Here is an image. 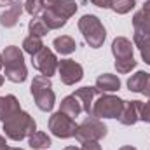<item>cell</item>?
<instances>
[{"mask_svg":"<svg viewBox=\"0 0 150 150\" xmlns=\"http://www.w3.org/2000/svg\"><path fill=\"white\" fill-rule=\"evenodd\" d=\"M4 131L11 140H23L25 136H32L35 133V120L25 112H16L12 117H9L4 124Z\"/></svg>","mask_w":150,"mask_h":150,"instance_id":"6da1fadb","label":"cell"},{"mask_svg":"<svg viewBox=\"0 0 150 150\" xmlns=\"http://www.w3.org/2000/svg\"><path fill=\"white\" fill-rule=\"evenodd\" d=\"M4 67L5 77L12 82H23L26 79V67L23 63V54L18 47L11 45L4 51Z\"/></svg>","mask_w":150,"mask_h":150,"instance_id":"7a4b0ae2","label":"cell"},{"mask_svg":"<svg viewBox=\"0 0 150 150\" xmlns=\"http://www.w3.org/2000/svg\"><path fill=\"white\" fill-rule=\"evenodd\" d=\"M79 28H80L84 38H86V42H87L91 47L98 49V47L105 42V37H107L105 28H103V25L100 23V19H98L96 16H93V14L82 16L80 21H79Z\"/></svg>","mask_w":150,"mask_h":150,"instance_id":"3957f363","label":"cell"},{"mask_svg":"<svg viewBox=\"0 0 150 150\" xmlns=\"http://www.w3.org/2000/svg\"><path fill=\"white\" fill-rule=\"evenodd\" d=\"M32 94L40 110L47 112L54 107V93L51 91V80L45 75H38L32 82Z\"/></svg>","mask_w":150,"mask_h":150,"instance_id":"277c9868","label":"cell"},{"mask_svg":"<svg viewBox=\"0 0 150 150\" xmlns=\"http://www.w3.org/2000/svg\"><path fill=\"white\" fill-rule=\"evenodd\" d=\"M105 134H107V127L96 117L87 119L84 124L77 126V131H75V138L79 142H82V143H86V142H98Z\"/></svg>","mask_w":150,"mask_h":150,"instance_id":"5b68a950","label":"cell"},{"mask_svg":"<svg viewBox=\"0 0 150 150\" xmlns=\"http://www.w3.org/2000/svg\"><path fill=\"white\" fill-rule=\"evenodd\" d=\"M124 101L115 98V96H101L94 105H93V117H107L115 119L122 112Z\"/></svg>","mask_w":150,"mask_h":150,"instance_id":"8992f818","label":"cell"},{"mask_svg":"<svg viewBox=\"0 0 150 150\" xmlns=\"http://www.w3.org/2000/svg\"><path fill=\"white\" fill-rule=\"evenodd\" d=\"M49 127H51V131H52L58 138H70V136H75V131H77V126H75L74 119L68 117L67 113H63L61 110L51 117Z\"/></svg>","mask_w":150,"mask_h":150,"instance_id":"52a82bcc","label":"cell"},{"mask_svg":"<svg viewBox=\"0 0 150 150\" xmlns=\"http://www.w3.org/2000/svg\"><path fill=\"white\" fill-rule=\"evenodd\" d=\"M33 67H35L42 75L49 77V75L54 74V70H56V67H58L56 56H54L47 47H42L37 54H33Z\"/></svg>","mask_w":150,"mask_h":150,"instance_id":"ba28073f","label":"cell"},{"mask_svg":"<svg viewBox=\"0 0 150 150\" xmlns=\"http://www.w3.org/2000/svg\"><path fill=\"white\" fill-rule=\"evenodd\" d=\"M58 68H59V77H61L63 84L70 86L82 79V67L72 59H61L58 63Z\"/></svg>","mask_w":150,"mask_h":150,"instance_id":"9c48e42d","label":"cell"},{"mask_svg":"<svg viewBox=\"0 0 150 150\" xmlns=\"http://www.w3.org/2000/svg\"><path fill=\"white\" fill-rule=\"evenodd\" d=\"M44 7L58 12L65 19H68L77 11V4H75L74 0H44Z\"/></svg>","mask_w":150,"mask_h":150,"instance_id":"30bf717a","label":"cell"},{"mask_svg":"<svg viewBox=\"0 0 150 150\" xmlns=\"http://www.w3.org/2000/svg\"><path fill=\"white\" fill-rule=\"evenodd\" d=\"M140 108H142V101H124L119 120L126 126H133L140 119Z\"/></svg>","mask_w":150,"mask_h":150,"instance_id":"8fae6325","label":"cell"},{"mask_svg":"<svg viewBox=\"0 0 150 150\" xmlns=\"http://www.w3.org/2000/svg\"><path fill=\"white\" fill-rule=\"evenodd\" d=\"M101 91L98 89V87H82V89H79V91H75V98L80 101V105H82V108L86 110V112L89 113V117H93V100H94V96L96 94H100Z\"/></svg>","mask_w":150,"mask_h":150,"instance_id":"7c38bea8","label":"cell"},{"mask_svg":"<svg viewBox=\"0 0 150 150\" xmlns=\"http://www.w3.org/2000/svg\"><path fill=\"white\" fill-rule=\"evenodd\" d=\"M134 28H136V35L145 37L150 40V9H142L138 14H134Z\"/></svg>","mask_w":150,"mask_h":150,"instance_id":"4fadbf2b","label":"cell"},{"mask_svg":"<svg viewBox=\"0 0 150 150\" xmlns=\"http://www.w3.org/2000/svg\"><path fill=\"white\" fill-rule=\"evenodd\" d=\"M112 52L117 59H124V58H131L133 56V44L124 37H119L113 40L112 44Z\"/></svg>","mask_w":150,"mask_h":150,"instance_id":"5bb4252c","label":"cell"},{"mask_svg":"<svg viewBox=\"0 0 150 150\" xmlns=\"http://www.w3.org/2000/svg\"><path fill=\"white\" fill-rule=\"evenodd\" d=\"M16 112H19V103L14 96H4L0 98V120H7Z\"/></svg>","mask_w":150,"mask_h":150,"instance_id":"9a60e30c","label":"cell"},{"mask_svg":"<svg viewBox=\"0 0 150 150\" xmlns=\"http://www.w3.org/2000/svg\"><path fill=\"white\" fill-rule=\"evenodd\" d=\"M21 5H23V4H19V2L11 4V7H9L4 14H0V23H2L4 26H7V28L14 26V25L18 23V19H19L21 11H23V7H21Z\"/></svg>","mask_w":150,"mask_h":150,"instance_id":"2e32d148","label":"cell"},{"mask_svg":"<svg viewBox=\"0 0 150 150\" xmlns=\"http://www.w3.org/2000/svg\"><path fill=\"white\" fill-rule=\"evenodd\" d=\"M96 87L100 89V91H117L119 87H120V80H119V77H115L112 74H103L98 77V80H96Z\"/></svg>","mask_w":150,"mask_h":150,"instance_id":"e0dca14e","label":"cell"},{"mask_svg":"<svg viewBox=\"0 0 150 150\" xmlns=\"http://www.w3.org/2000/svg\"><path fill=\"white\" fill-rule=\"evenodd\" d=\"M80 110H82V105H80V101L75 98L74 94L72 96H68V98H65L63 101H61V112L67 113L68 117H77L79 113H80Z\"/></svg>","mask_w":150,"mask_h":150,"instance_id":"ac0fdd59","label":"cell"},{"mask_svg":"<svg viewBox=\"0 0 150 150\" xmlns=\"http://www.w3.org/2000/svg\"><path fill=\"white\" fill-rule=\"evenodd\" d=\"M44 23H45V26L51 30V28H59V26H63L65 23H67V19L65 18H61L58 12H54V11H51V9H45V12L42 14V18H40Z\"/></svg>","mask_w":150,"mask_h":150,"instance_id":"d6986e66","label":"cell"},{"mask_svg":"<svg viewBox=\"0 0 150 150\" xmlns=\"http://www.w3.org/2000/svg\"><path fill=\"white\" fill-rule=\"evenodd\" d=\"M54 47H56V51L58 52H61V54H70V52H74L75 47H77V44H75V40L72 37H58L54 38Z\"/></svg>","mask_w":150,"mask_h":150,"instance_id":"ffe728a7","label":"cell"},{"mask_svg":"<svg viewBox=\"0 0 150 150\" xmlns=\"http://www.w3.org/2000/svg\"><path fill=\"white\" fill-rule=\"evenodd\" d=\"M51 145V140L45 133L42 131H35L32 136H30V147L32 149H47Z\"/></svg>","mask_w":150,"mask_h":150,"instance_id":"44dd1931","label":"cell"},{"mask_svg":"<svg viewBox=\"0 0 150 150\" xmlns=\"http://www.w3.org/2000/svg\"><path fill=\"white\" fill-rule=\"evenodd\" d=\"M23 47H25V51H26V52H30V54L33 56V54H37L38 51L44 47V44H42L40 37L30 35L28 38H25V42H23Z\"/></svg>","mask_w":150,"mask_h":150,"instance_id":"7402d4cb","label":"cell"},{"mask_svg":"<svg viewBox=\"0 0 150 150\" xmlns=\"http://www.w3.org/2000/svg\"><path fill=\"white\" fill-rule=\"evenodd\" d=\"M145 79H147V74L145 72H138V74H134L127 80V87L131 91H134V93H142V87L145 84Z\"/></svg>","mask_w":150,"mask_h":150,"instance_id":"603a6c76","label":"cell"},{"mask_svg":"<svg viewBox=\"0 0 150 150\" xmlns=\"http://www.w3.org/2000/svg\"><path fill=\"white\" fill-rule=\"evenodd\" d=\"M110 7L119 14H126L134 7V0H110Z\"/></svg>","mask_w":150,"mask_h":150,"instance_id":"cb8c5ba5","label":"cell"},{"mask_svg":"<svg viewBox=\"0 0 150 150\" xmlns=\"http://www.w3.org/2000/svg\"><path fill=\"white\" fill-rule=\"evenodd\" d=\"M134 42L138 44V47H140V51H142L143 59L150 65V40H149V38H145V37H140V35H136V33H134Z\"/></svg>","mask_w":150,"mask_h":150,"instance_id":"d4e9b609","label":"cell"},{"mask_svg":"<svg viewBox=\"0 0 150 150\" xmlns=\"http://www.w3.org/2000/svg\"><path fill=\"white\" fill-rule=\"evenodd\" d=\"M28 28H30V33L35 35V37H42V35H45L49 32V28L45 26V23L42 19H32L30 25H28Z\"/></svg>","mask_w":150,"mask_h":150,"instance_id":"484cf974","label":"cell"},{"mask_svg":"<svg viewBox=\"0 0 150 150\" xmlns=\"http://www.w3.org/2000/svg\"><path fill=\"white\" fill-rule=\"evenodd\" d=\"M134 67H136V61L133 59V56L115 61V68H117V72H120V74H127V72H131Z\"/></svg>","mask_w":150,"mask_h":150,"instance_id":"4316f807","label":"cell"},{"mask_svg":"<svg viewBox=\"0 0 150 150\" xmlns=\"http://www.w3.org/2000/svg\"><path fill=\"white\" fill-rule=\"evenodd\" d=\"M25 9H26V12H30L32 16H35V14H38L44 9V0H26Z\"/></svg>","mask_w":150,"mask_h":150,"instance_id":"83f0119b","label":"cell"},{"mask_svg":"<svg viewBox=\"0 0 150 150\" xmlns=\"http://www.w3.org/2000/svg\"><path fill=\"white\" fill-rule=\"evenodd\" d=\"M140 119L145 120V122H150V101L149 103H142V108H140Z\"/></svg>","mask_w":150,"mask_h":150,"instance_id":"f1b7e54d","label":"cell"},{"mask_svg":"<svg viewBox=\"0 0 150 150\" xmlns=\"http://www.w3.org/2000/svg\"><path fill=\"white\" fill-rule=\"evenodd\" d=\"M82 150H101V147L98 145V142H86Z\"/></svg>","mask_w":150,"mask_h":150,"instance_id":"f546056e","label":"cell"},{"mask_svg":"<svg viewBox=\"0 0 150 150\" xmlns=\"http://www.w3.org/2000/svg\"><path fill=\"white\" fill-rule=\"evenodd\" d=\"M142 93H143V94H147V96L150 98V74H147L145 84H143V87H142Z\"/></svg>","mask_w":150,"mask_h":150,"instance_id":"4dcf8cb0","label":"cell"},{"mask_svg":"<svg viewBox=\"0 0 150 150\" xmlns=\"http://www.w3.org/2000/svg\"><path fill=\"white\" fill-rule=\"evenodd\" d=\"M98 7H110V0H91Z\"/></svg>","mask_w":150,"mask_h":150,"instance_id":"1f68e13d","label":"cell"},{"mask_svg":"<svg viewBox=\"0 0 150 150\" xmlns=\"http://www.w3.org/2000/svg\"><path fill=\"white\" fill-rule=\"evenodd\" d=\"M0 150H9L7 149V143H5V140L0 136Z\"/></svg>","mask_w":150,"mask_h":150,"instance_id":"d6a6232c","label":"cell"},{"mask_svg":"<svg viewBox=\"0 0 150 150\" xmlns=\"http://www.w3.org/2000/svg\"><path fill=\"white\" fill-rule=\"evenodd\" d=\"M9 2H11V0H0V5H7Z\"/></svg>","mask_w":150,"mask_h":150,"instance_id":"836d02e7","label":"cell"},{"mask_svg":"<svg viewBox=\"0 0 150 150\" xmlns=\"http://www.w3.org/2000/svg\"><path fill=\"white\" fill-rule=\"evenodd\" d=\"M120 150H136V149H134V147H122Z\"/></svg>","mask_w":150,"mask_h":150,"instance_id":"e575fe53","label":"cell"},{"mask_svg":"<svg viewBox=\"0 0 150 150\" xmlns=\"http://www.w3.org/2000/svg\"><path fill=\"white\" fill-rule=\"evenodd\" d=\"M65 150H82V149H75V147H67Z\"/></svg>","mask_w":150,"mask_h":150,"instance_id":"d590c367","label":"cell"},{"mask_svg":"<svg viewBox=\"0 0 150 150\" xmlns=\"http://www.w3.org/2000/svg\"><path fill=\"white\" fill-rule=\"evenodd\" d=\"M2 67H4V58L0 56V68H2Z\"/></svg>","mask_w":150,"mask_h":150,"instance_id":"8d00e7d4","label":"cell"},{"mask_svg":"<svg viewBox=\"0 0 150 150\" xmlns=\"http://www.w3.org/2000/svg\"><path fill=\"white\" fill-rule=\"evenodd\" d=\"M145 9H150V2H147V4H145Z\"/></svg>","mask_w":150,"mask_h":150,"instance_id":"74e56055","label":"cell"},{"mask_svg":"<svg viewBox=\"0 0 150 150\" xmlns=\"http://www.w3.org/2000/svg\"><path fill=\"white\" fill-rule=\"evenodd\" d=\"M2 84H4V77L0 75V86H2Z\"/></svg>","mask_w":150,"mask_h":150,"instance_id":"f35d334b","label":"cell"},{"mask_svg":"<svg viewBox=\"0 0 150 150\" xmlns=\"http://www.w3.org/2000/svg\"><path fill=\"white\" fill-rule=\"evenodd\" d=\"M9 150H21V149H9Z\"/></svg>","mask_w":150,"mask_h":150,"instance_id":"ab89813d","label":"cell"}]
</instances>
